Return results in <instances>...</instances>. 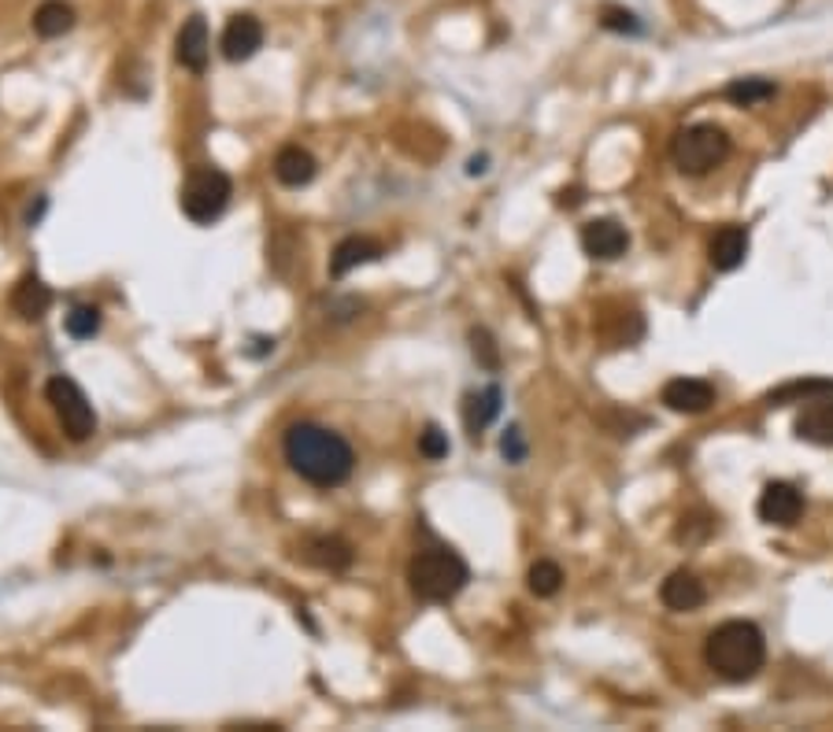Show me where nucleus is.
<instances>
[{
	"label": "nucleus",
	"instance_id": "obj_1",
	"mask_svg": "<svg viewBox=\"0 0 833 732\" xmlns=\"http://www.w3.org/2000/svg\"><path fill=\"white\" fill-rule=\"evenodd\" d=\"M282 455L289 471L312 488H341L355 471L352 444L319 422H293L282 437Z\"/></svg>",
	"mask_w": 833,
	"mask_h": 732
},
{
	"label": "nucleus",
	"instance_id": "obj_2",
	"mask_svg": "<svg viewBox=\"0 0 833 732\" xmlns=\"http://www.w3.org/2000/svg\"><path fill=\"white\" fill-rule=\"evenodd\" d=\"M704 659L723 681L745 684L763 670L766 636L752 622H723L704 644Z\"/></svg>",
	"mask_w": 833,
	"mask_h": 732
},
{
	"label": "nucleus",
	"instance_id": "obj_3",
	"mask_svg": "<svg viewBox=\"0 0 833 732\" xmlns=\"http://www.w3.org/2000/svg\"><path fill=\"white\" fill-rule=\"evenodd\" d=\"M471 581V566L448 544H430L408 566V588L423 603H452Z\"/></svg>",
	"mask_w": 833,
	"mask_h": 732
},
{
	"label": "nucleus",
	"instance_id": "obj_4",
	"mask_svg": "<svg viewBox=\"0 0 833 732\" xmlns=\"http://www.w3.org/2000/svg\"><path fill=\"white\" fill-rule=\"evenodd\" d=\"M726 156H729V137L723 126H715V122H692V126L681 130L671 145L674 167L689 178L711 174Z\"/></svg>",
	"mask_w": 833,
	"mask_h": 732
},
{
	"label": "nucleus",
	"instance_id": "obj_5",
	"mask_svg": "<svg viewBox=\"0 0 833 732\" xmlns=\"http://www.w3.org/2000/svg\"><path fill=\"white\" fill-rule=\"evenodd\" d=\"M230 196L233 182L227 171H219V167H193L182 185V211L196 227H212L230 208Z\"/></svg>",
	"mask_w": 833,
	"mask_h": 732
},
{
	"label": "nucleus",
	"instance_id": "obj_6",
	"mask_svg": "<svg viewBox=\"0 0 833 732\" xmlns=\"http://www.w3.org/2000/svg\"><path fill=\"white\" fill-rule=\"evenodd\" d=\"M45 400H49V407L56 411V422H60V429L74 444H82V440L97 434V411H93L86 392L79 389V381L56 374V378H49V385H45Z\"/></svg>",
	"mask_w": 833,
	"mask_h": 732
},
{
	"label": "nucleus",
	"instance_id": "obj_7",
	"mask_svg": "<svg viewBox=\"0 0 833 732\" xmlns=\"http://www.w3.org/2000/svg\"><path fill=\"white\" fill-rule=\"evenodd\" d=\"M756 514L766 525H778V529H793L804 514V492L793 481H771L760 492V503H756Z\"/></svg>",
	"mask_w": 833,
	"mask_h": 732
},
{
	"label": "nucleus",
	"instance_id": "obj_8",
	"mask_svg": "<svg viewBox=\"0 0 833 732\" xmlns=\"http://www.w3.org/2000/svg\"><path fill=\"white\" fill-rule=\"evenodd\" d=\"M582 248L589 259L615 263L630 248V230H626L619 219H593L582 227Z\"/></svg>",
	"mask_w": 833,
	"mask_h": 732
},
{
	"label": "nucleus",
	"instance_id": "obj_9",
	"mask_svg": "<svg viewBox=\"0 0 833 732\" xmlns=\"http://www.w3.org/2000/svg\"><path fill=\"white\" fill-rule=\"evenodd\" d=\"M219 49H222V56H227L230 63L252 60V56L264 49V23H259L256 15H249V12L233 15L230 23H227V30H222Z\"/></svg>",
	"mask_w": 833,
	"mask_h": 732
},
{
	"label": "nucleus",
	"instance_id": "obj_10",
	"mask_svg": "<svg viewBox=\"0 0 833 732\" xmlns=\"http://www.w3.org/2000/svg\"><path fill=\"white\" fill-rule=\"evenodd\" d=\"M793 434L808 440V444L833 448V392L804 400V411L793 422Z\"/></svg>",
	"mask_w": 833,
	"mask_h": 732
},
{
	"label": "nucleus",
	"instance_id": "obj_11",
	"mask_svg": "<svg viewBox=\"0 0 833 732\" xmlns=\"http://www.w3.org/2000/svg\"><path fill=\"white\" fill-rule=\"evenodd\" d=\"M663 407L674 411V415H704V411L715 403V389L700 378H674L663 385Z\"/></svg>",
	"mask_w": 833,
	"mask_h": 732
},
{
	"label": "nucleus",
	"instance_id": "obj_12",
	"mask_svg": "<svg viewBox=\"0 0 833 732\" xmlns=\"http://www.w3.org/2000/svg\"><path fill=\"white\" fill-rule=\"evenodd\" d=\"M174 56H178V63H182L185 71L204 74V68H208V56H212L208 23H204V15H190L182 23V30H178V37H174Z\"/></svg>",
	"mask_w": 833,
	"mask_h": 732
},
{
	"label": "nucleus",
	"instance_id": "obj_13",
	"mask_svg": "<svg viewBox=\"0 0 833 732\" xmlns=\"http://www.w3.org/2000/svg\"><path fill=\"white\" fill-rule=\"evenodd\" d=\"M660 599H663V607H667V610H678V614H686V610L704 607L708 588H704V581L692 574V570H674V574L660 585Z\"/></svg>",
	"mask_w": 833,
	"mask_h": 732
},
{
	"label": "nucleus",
	"instance_id": "obj_14",
	"mask_svg": "<svg viewBox=\"0 0 833 732\" xmlns=\"http://www.w3.org/2000/svg\"><path fill=\"white\" fill-rule=\"evenodd\" d=\"M382 256H386V248H382L378 241L352 233V237H345V241L334 248V256H330V274H334V278H345V274H352L355 267H367V263H378Z\"/></svg>",
	"mask_w": 833,
	"mask_h": 732
},
{
	"label": "nucleus",
	"instance_id": "obj_15",
	"mask_svg": "<svg viewBox=\"0 0 833 732\" xmlns=\"http://www.w3.org/2000/svg\"><path fill=\"white\" fill-rule=\"evenodd\" d=\"M52 307V289L45 285L37 274H23L19 285L12 289V312L23 318V322H41Z\"/></svg>",
	"mask_w": 833,
	"mask_h": 732
},
{
	"label": "nucleus",
	"instance_id": "obj_16",
	"mask_svg": "<svg viewBox=\"0 0 833 732\" xmlns=\"http://www.w3.org/2000/svg\"><path fill=\"white\" fill-rule=\"evenodd\" d=\"M708 259H711V267L723 270V274L737 270L748 259V230L745 227H723L708 244Z\"/></svg>",
	"mask_w": 833,
	"mask_h": 732
},
{
	"label": "nucleus",
	"instance_id": "obj_17",
	"mask_svg": "<svg viewBox=\"0 0 833 732\" xmlns=\"http://www.w3.org/2000/svg\"><path fill=\"white\" fill-rule=\"evenodd\" d=\"M315 174H319V163H315V156L301 145H286L282 152L275 156V178L286 190H301Z\"/></svg>",
	"mask_w": 833,
	"mask_h": 732
},
{
	"label": "nucleus",
	"instance_id": "obj_18",
	"mask_svg": "<svg viewBox=\"0 0 833 732\" xmlns=\"http://www.w3.org/2000/svg\"><path fill=\"white\" fill-rule=\"evenodd\" d=\"M500 389L497 385H485V389L479 392H467L463 400V426L467 434H471V440H479L485 434V426H490L493 418L500 415Z\"/></svg>",
	"mask_w": 833,
	"mask_h": 732
},
{
	"label": "nucleus",
	"instance_id": "obj_19",
	"mask_svg": "<svg viewBox=\"0 0 833 732\" xmlns=\"http://www.w3.org/2000/svg\"><path fill=\"white\" fill-rule=\"evenodd\" d=\"M304 559L319 570H330V574H341V570L352 566V544L341 537H312L304 548Z\"/></svg>",
	"mask_w": 833,
	"mask_h": 732
},
{
	"label": "nucleus",
	"instance_id": "obj_20",
	"mask_svg": "<svg viewBox=\"0 0 833 732\" xmlns=\"http://www.w3.org/2000/svg\"><path fill=\"white\" fill-rule=\"evenodd\" d=\"M74 26V8L63 0H45L34 12V30L41 37H63Z\"/></svg>",
	"mask_w": 833,
	"mask_h": 732
},
{
	"label": "nucleus",
	"instance_id": "obj_21",
	"mask_svg": "<svg viewBox=\"0 0 833 732\" xmlns=\"http://www.w3.org/2000/svg\"><path fill=\"white\" fill-rule=\"evenodd\" d=\"M774 97V82L771 78H737L726 86V100L737 108H752V105H763V100Z\"/></svg>",
	"mask_w": 833,
	"mask_h": 732
},
{
	"label": "nucleus",
	"instance_id": "obj_22",
	"mask_svg": "<svg viewBox=\"0 0 833 732\" xmlns=\"http://www.w3.org/2000/svg\"><path fill=\"white\" fill-rule=\"evenodd\" d=\"M527 585H530L533 596L552 599L559 588H564V570H559V562H552V559H538L530 566V574H527Z\"/></svg>",
	"mask_w": 833,
	"mask_h": 732
},
{
	"label": "nucleus",
	"instance_id": "obj_23",
	"mask_svg": "<svg viewBox=\"0 0 833 732\" xmlns=\"http://www.w3.org/2000/svg\"><path fill=\"white\" fill-rule=\"evenodd\" d=\"M100 307H93V304H79V307H71L68 312V318H63V330H68L74 341H89V337H97L100 333Z\"/></svg>",
	"mask_w": 833,
	"mask_h": 732
},
{
	"label": "nucleus",
	"instance_id": "obj_24",
	"mask_svg": "<svg viewBox=\"0 0 833 732\" xmlns=\"http://www.w3.org/2000/svg\"><path fill=\"white\" fill-rule=\"evenodd\" d=\"M822 392H833V381H826V378H811V381H789V385H782L778 392H771V403H789V400H811V396H822Z\"/></svg>",
	"mask_w": 833,
	"mask_h": 732
},
{
	"label": "nucleus",
	"instance_id": "obj_25",
	"mask_svg": "<svg viewBox=\"0 0 833 732\" xmlns=\"http://www.w3.org/2000/svg\"><path fill=\"white\" fill-rule=\"evenodd\" d=\"M601 26L612 34H641V19L630 12V8H619V4H604L601 8Z\"/></svg>",
	"mask_w": 833,
	"mask_h": 732
},
{
	"label": "nucleus",
	"instance_id": "obj_26",
	"mask_svg": "<svg viewBox=\"0 0 833 732\" xmlns=\"http://www.w3.org/2000/svg\"><path fill=\"white\" fill-rule=\"evenodd\" d=\"M448 448H452L448 444V434L442 426H434V422L419 434V455H423L426 463H442V459H448Z\"/></svg>",
	"mask_w": 833,
	"mask_h": 732
},
{
	"label": "nucleus",
	"instance_id": "obj_27",
	"mask_svg": "<svg viewBox=\"0 0 833 732\" xmlns=\"http://www.w3.org/2000/svg\"><path fill=\"white\" fill-rule=\"evenodd\" d=\"M471 349H474V359H479L485 370H497V366H500L497 344H493V337L485 333V330H474L471 333Z\"/></svg>",
	"mask_w": 833,
	"mask_h": 732
},
{
	"label": "nucleus",
	"instance_id": "obj_28",
	"mask_svg": "<svg viewBox=\"0 0 833 732\" xmlns=\"http://www.w3.org/2000/svg\"><path fill=\"white\" fill-rule=\"evenodd\" d=\"M500 455L508 459V463H522V459H527V440H522L519 426H508V434L500 437Z\"/></svg>",
	"mask_w": 833,
	"mask_h": 732
},
{
	"label": "nucleus",
	"instance_id": "obj_29",
	"mask_svg": "<svg viewBox=\"0 0 833 732\" xmlns=\"http://www.w3.org/2000/svg\"><path fill=\"white\" fill-rule=\"evenodd\" d=\"M467 171H471V174H482V171H485V156H474V159H471V167H467Z\"/></svg>",
	"mask_w": 833,
	"mask_h": 732
}]
</instances>
